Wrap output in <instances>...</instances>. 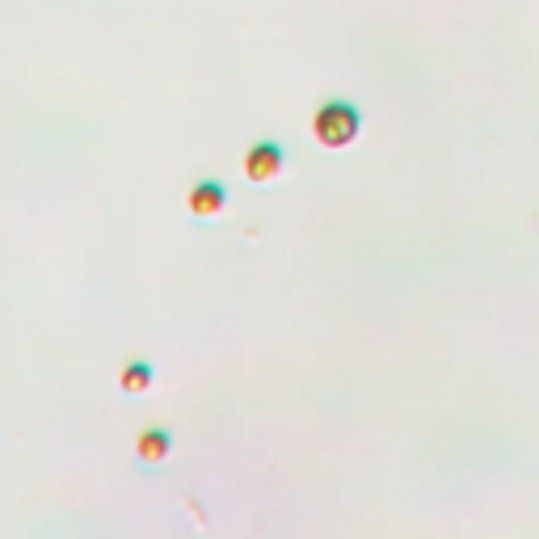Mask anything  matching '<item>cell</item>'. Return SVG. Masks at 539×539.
<instances>
[{
    "label": "cell",
    "mask_w": 539,
    "mask_h": 539,
    "mask_svg": "<svg viewBox=\"0 0 539 539\" xmlns=\"http://www.w3.org/2000/svg\"><path fill=\"white\" fill-rule=\"evenodd\" d=\"M224 186H219V182H203V186H194L190 190V211L194 215H219V211H224Z\"/></svg>",
    "instance_id": "3"
},
{
    "label": "cell",
    "mask_w": 539,
    "mask_h": 539,
    "mask_svg": "<svg viewBox=\"0 0 539 539\" xmlns=\"http://www.w3.org/2000/svg\"><path fill=\"white\" fill-rule=\"evenodd\" d=\"M358 127H363V118H358V110H354L350 102H325L321 110H316V118H312L316 139H321L325 148H333V152L346 148V144H354Z\"/></svg>",
    "instance_id": "1"
},
{
    "label": "cell",
    "mask_w": 539,
    "mask_h": 539,
    "mask_svg": "<svg viewBox=\"0 0 539 539\" xmlns=\"http://www.w3.org/2000/svg\"><path fill=\"white\" fill-rule=\"evenodd\" d=\"M245 173L253 182H270V177L283 173V148L278 144H253L245 156Z\"/></svg>",
    "instance_id": "2"
},
{
    "label": "cell",
    "mask_w": 539,
    "mask_h": 539,
    "mask_svg": "<svg viewBox=\"0 0 539 539\" xmlns=\"http://www.w3.org/2000/svg\"><path fill=\"white\" fill-rule=\"evenodd\" d=\"M118 388L131 392V396L148 392V388H152V367H148V363H127L123 375H118Z\"/></svg>",
    "instance_id": "5"
},
{
    "label": "cell",
    "mask_w": 539,
    "mask_h": 539,
    "mask_svg": "<svg viewBox=\"0 0 539 539\" xmlns=\"http://www.w3.org/2000/svg\"><path fill=\"white\" fill-rule=\"evenodd\" d=\"M135 443H139L135 451H139V459H144V464H161V459L173 451L169 430H139Z\"/></svg>",
    "instance_id": "4"
}]
</instances>
